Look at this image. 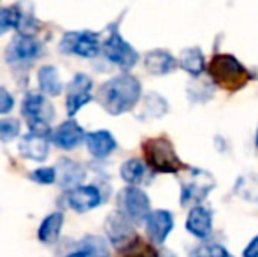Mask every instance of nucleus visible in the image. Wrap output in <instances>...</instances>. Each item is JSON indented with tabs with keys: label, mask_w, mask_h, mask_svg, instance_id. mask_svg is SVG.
Returning <instances> with one entry per match:
<instances>
[{
	"label": "nucleus",
	"mask_w": 258,
	"mask_h": 257,
	"mask_svg": "<svg viewBox=\"0 0 258 257\" xmlns=\"http://www.w3.org/2000/svg\"><path fill=\"white\" fill-rule=\"evenodd\" d=\"M32 182L41 183V185H51L56 180V169L54 168H39L30 173Z\"/></svg>",
	"instance_id": "c756f323"
},
{
	"label": "nucleus",
	"mask_w": 258,
	"mask_h": 257,
	"mask_svg": "<svg viewBox=\"0 0 258 257\" xmlns=\"http://www.w3.org/2000/svg\"><path fill=\"white\" fill-rule=\"evenodd\" d=\"M20 153L25 159H30L35 162H42L48 159L49 141L44 136H37L34 132H28L20 139Z\"/></svg>",
	"instance_id": "f3484780"
},
{
	"label": "nucleus",
	"mask_w": 258,
	"mask_h": 257,
	"mask_svg": "<svg viewBox=\"0 0 258 257\" xmlns=\"http://www.w3.org/2000/svg\"><path fill=\"white\" fill-rule=\"evenodd\" d=\"M61 227H63V215H61L60 212L49 213V215L42 220L41 226H39L37 238L44 245H53L54 241L60 238Z\"/></svg>",
	"instance_id": "aec40b11"
},
{
	"label": "nucleus",
	"mask_w": 258,
	"mask_h": 257,
	"mask_svg": "<svg viewBox=\"0 0 258 257\" xmlns=\"http://www.w3.org/2000/svg\"><path fill=\"white\" fill-rule=\"evenodd\" d=\"M143 153L151 171L176 175L179 171H188V166L176 153V148L167 137H150L143 143Z\"/></svg>",
	"instance_id": "7ed1b4c3"
},
{
	"label": "nucleus",
	"mask_w": 258,
	"mask_h": 257,
	"mask_svg": "<svg viewBox=\"0 0 258 257\" xmlns=\"http://www.w3.org/2000/svg\"><path fill=\"white\" fill-rule=\"evenodd\" d=\"M255 146L258 148V127H256V134H255Z\"/></svg>",
	"instance_id": "c9c22d12"
},
{
	"label": "nucleus",
	"mask_w": 258,
	"mask_h": 257,
	"mask_svg": "<svg viewBox=\"0 0 258 257\" xmlns=\"http://www.w3.org/2000/svg\"><path fill=\"white\" fill-rule=\"evenodd\" d=\"M37 83H39V88L44 95H51V97H56L61 93V79H60V74H58L56 67L53 65H44V67L39 69L37 72Z\"/></svg>",
	"instance_id": "412c9836"
},
{
	"label": "nucleus",
	"mask_w": 258,
	"mask_h": 257,
	"mask_svg": "<svg viewBox=\"0 0 258 257\" xmlns=\"http://www.w3.org/2000/svg\"><path fill=\"white\" fill-rule=\"evenodd\" d=\"M143 93L139 79L132 74H119L100 85L97 92L99 104L112 117L128 113L137 106Z\"/></svg>",
	"instance_id": "f257e3e1"
},
{
	"label": "nucleus",
	"mask_w": 258,
	"mask_h": 257,
	"mask_svg": "<svg viewBox=\"0 0 258 257\" xmlns=\"http://www.w3.org/2000/svg\"><path fill=\"white\" fill-rule=\"evenodd\" d=\"M188 93H190L191 100H197V102H206L213 97V86L207 81H199L194 83V85L188 88Z\"/></svg>",
	"instance_id": "cd10ccee"
},
{
	"label": "nucleus",
	"mask_w": 258,
	"mask_h": 257,
	"mask_svg": "<svg viewBox=\"0 0 258 257\" xmlns=\"http://www.w3.org/2000/svg\"><path fill=\"white\" fill-rule=\"evenodd\" d=\"M235 194L248 201H258V180L253 176H242L235 183Z\"/></svg>",
	"instance_id": "bb28decb"
},
{
	"label": "nucleus",
	"mask_w": 258,
	"mask_h": 257,
	"mask_svg": "<svg viewBox=\"0 0 258 257\" xmlns=\"http://www.w3.org/2000/svg\"><path fill=\"white\" fill-rule=\"evenodd\" d=\"M102 53L109 62L118 65L123 71L132 69L137 64V60H139V53L123 39L118 27H114V25L111 27L107 39L102 42Z\"/></svg>",
	"instance_id": "39448f33"
},
{
	"label": "nucleus",
	"mask_w": 258,
	"mask_h": 257,
	"mask_svg": "<svg viewBox=\"0 0 258 257\" xmlns=\"http://www.w3.org/2000/svg\"><path fill=\"white\" fill-rule=\"evenodd\" d=\"M67 202L74 212L86 213L102 202V194L95 185H79L69 192Z\"/></svg>",
	"instance_id": "f8f14e48"
},
{
	"label": "nucleus",
	"mask_w": 258,
	"mask_h": 257,
	"mask_svg": "<svg viewBox=\"0 0 258 257\" xmlns=\"http://www.w3.org/2000/svg\"><path fill=\"white\" fill-rule=\"evenodd\" d=\"M119 257H160V254L151 243L136 236L128 245L119 248Z\"/></svg>",
	"instance_id": "a878e982"
},
{
	"label": "nucleus",
	"mask_w": 258,
	"mask_h": 257,
	"mask_svg": "<svg viewBox=\"0 0 258 257\" xmlns=\"http://www.w3.org/2000/svg\"><path fill=\"white\" fill-rule=\"evenodd\" d=\"M79 250L85 254V257H111L107 241L100 236H93V234L83 238L79 243Z\"/></svg>",
	"instance_id": "393cba45"
},
{
	"label": "nucleus",
	"mask_w": 258,
	"mask_h": 257,
	"mask_svg": "<svg viewBox=\"0 0 258 257\" xmlns=\"http://www.w3.org/2000/svg\"><path fill=\"white\" fill-rule=\"evenodd\" d=\"M207 72H209L214 85L221 86L228 92H237V90L244 88L255 78L246 69V65L239 62L230 53H216L207 65Z\"/></svg>",
	"instance_id": "f03ea898"
},
{
	"label": "nucleus",
	"mask_w": 258,
	"mask_h": 257,
	"mask_svg": "<svg viewBox=\"0 0 258 257\" xmlns=\"http://www.w3.org/2000/svg\"><path fill=\"white\" fill-rule=\"evenodd\" d=\"M51 141L61 150H72L86 141V134L76 120H67L53 130Z\"/></svg>",
	"instance_id": "4468645a"
},
{
	"label": "nucleus",
	"mask_w": 258,
	"mask_h": 257,
	"mask_svg": "<svg viewBox=\"0 0 258 257\" xmlns=\"http://www.w3.org/2000/svg\"><path fill=\"white\" fill-rule=\"evenodd\" d=\"M13 108H14V97L6 88L0 86V115L9 113Z\"/></svg>",
	"instance_id": "2f4dec72"
},
{
	"label": "nucleus",
	"mask_w": 258,
	"mask_h": 257,
	"mask_svg": "<svg viewBox=\"0 0 258 257\" xmlns=\"http://www.w3.org/2000/svg\"><path fill=\"white\" fill-rule=\"evenodd\" d=\"M86 146L92 157L95 159H107L112 151L116 150L118 143H116L114 136L109 130H97V132L86 134Z\"/></svg>",
	"instance_id": "a211bd4d"
},
{
	"label": "nucleus",
	"mask_w": 258,
	"mask_h": 257,
	"mask_svg": "<svg viewBox=\"0 0 258 257\" xmlns=\"http://www.w3.org/2000/svg\"><path fill=\"white\" fill-rule=\"evenodd\" d=\"M184 227L191 236L199 238V240H206L213 233V213H211V210L202 204L194 206L188 213Z\"/></svg>",
	"instance_id": "2eb2a0df"
},
{
	"label": "nucleus",
	"mask_w": 258,
	"mask_h": 257,
	"mask_svg": "<svg viewBox=\"0 0 258 257\" xmlns=\"http://www.w3.org/2000/svg\"><path fill=\"white\" fill-rule=\"evenodd\" d=\"M119 212H123L134 224H143L151 213L150 197L139 187H125L118 195Z\"/></svg>",
	"instance_id": "0eeeda50"
},
{
	"label": "nucleus",
	"mask_w": 258,
	"mask_h": 257,
	"mask_svg": "<svg viewBox=\"0 0 258 257\" xmlns=\"http://www.w3.org/2000/svg\"><path fill=\"white\" fill-rule=\"evenodd\" d=\"M16 27V18H14V9H6L0 7V35H4L7 30Z\"/></svg>",
	"instance_id": "7c9ffc66"
},
{
	"label": "nucleus",
	"mask_w": 258,
	"mask_h": 257,
	"mask_svg": "<svg viewBox=\"0 0 258 257\" xmlns=\"http://www.w3.org/2000/svg\"><path fill=\"white\" fill-rule=\"evenodd\" d=\"M58 168H60L61 187H72V189H76V187H79V183L83 182V178H85V169L74 161L63 159Z\"/></svg>",
	"instance_id": "5701e85b"
},
{
	"label": "nucleus",
	"mask_w": 258,
	"mask_h": 257,
	"mask_svg": "<svg viewBox=\"0 0 258 257\" xmlns=\"http://www.w3.org/2000/svg\"><path fill=\"white\" fill-rule=\"evenodd\" d=\"M179 67L194 78H199L206 71V60L202 49L197 48V46L183 49L179 55Z\"/></svg>",
	"instance_id": "6ab92c4d"
},
{
	"label": "nucleus",
	"mask_w": 258,
	"mask_h": 257,
	"mask_svg": "<svg viewBox=\"0 0 258 257\" xmlns=\"http://www.w3.org/2000/svg\"><path fill=\"white\" fill-rule=\"evenodd\" d=\"M206 257H234L230 252L221 245H211L209 248H206Z\"/></svg>",
	"instance_id": "473e14b6"
},
{
	"label": "nucleus",
	"mask_w": 258,
	"mask_h": 257,
	"mask_svg": "<svg viewBox=\"0 0 258 257\" xmlns=\"http://www.w3.org/2000/svg\"><path fill=\"white\" fill-rule=\"evenodd\" d=\"M20 134V122L14 118H6L0 120V139L2 141H13Z\"/></svg>",
	"instance_id": "c85d7f7f"
},
{
	"label": "nucleus",
	"mask_w": 258,
	"mask_h": 257,
	"mask_svg": "<svg viewBox=\"0 0 258 257\" xmlns=\"http://www.w3.org/2000/svg\"><path fill=\"white\" fill-rule=\"evenodd\" d=\"M67 257H85V254H83L81 250H78V252H74V254H69Z\"/></svg>",
	"instance_id": "f704fd0d"
},
{
	"label": "nucleus",
	"mask_w": 258,
	"mask_h": 257,
	"mask_svg": "<svg viewBox=\"0 0 258 257\" xmlns=\"http://www.w3.org/2000/svg\"><path fill=\"white\" fill-rule=\"evenodd\" d=\"M214 185V178L204 169H188V178L181 183V206H199Z\"/></svg>",
	"instance_id": "423d86ee"
},
{
	"label": "nucleus",
	"mask_w": 258,
	"mask_h": 257,
	"mask_svg": "<svg viewBox=\"0 0 258 257\" xmlns=\"http://www.w3.org/2000/svg\"><path fill=\"white\" fill-rule=\"evenodd\" d=\"M102 49L99 41V34L93 32H69L61 37L60 52L65 55H78L83 59H93Z\"/></svg>",
	"instance_id": "6e6552de"
},
{
	"label": "nucleus",
	"mask_w": 258,
	"mask_h": 257,
	"mask_svg": "<svg viewBox=\"0 0 258 257\" xmlns=\"http://www.w3.org/2000/svg\"><path fill=\"white\" fill-rule=\"evenodd\" d=\"M21 113L27 118L30 132L44 137H49L53 134L49 124L54 118V108L48 97L39 92H28L21 104Z\"/></svg>",
	"instance_id": "20e7f679"
},
{
	"label": "nucleus",
	"mask_w": 258,
	"mask_h": 257,
	"mask_svg": "<svg viewBox=\"0 0 258 257\" xmlns=\"http://www.w3.org/2000/svg\"><path fill=\"white\" fill-rule=\"evenodd\" d=\"M148 169H150L148 164H144L141 159H128L126 162H123L119 175H121L123 182H126L132 187H137L146 180Z\"/></svg>",
	"instance_id": "4be33fe9"
},
{
	"label": "nucleus",
	"mask_w": 258,
	"mask_h": 257,
	"mask_svg": "<svg viewBox=\"0 0 258 257\" xmlns=\"http://www.w3.org/2000/svg\"><path fill=\"white\" fill-rule=\"evenodd\" d=\"M242 257H258V236L253 238L242 252Z\"/></svg>",
	"instance_id": "72a5a7b5"
},
{
	"label": "nucleus",
	"mask_w": 258,
	"mask_h": 257,
	"mask_svg": "<svg viewBox=\"0 0 258 257\" xmlns=\"http://www.w3.org/2000/svg\"><path fill=\"white\" fill-rule=\"evenodd\" d=\"M39 53H41V42L32 35L16 34L11 44L7 46V60L13 64L34 60L39 57Z\"/></svg>",
	"instance_id": "9b49d317"
},
{
	"label": "nucleus",
	"mask_w": 258,
	"mask_h": 257,
	"mask_svg": "<svg viewBox=\"0 0 258 257\" xmlns=\"http://www.w3.org/2000/svg\"><path fill=\"white\" fill-rule=\"evenodd\" d=\"M105 234H107L109 241H111L114 247L121 248L125 245H128L130 241L136 238L134 233V222L125 215L123 212H112L107 215L104 224Z\"/></svg>",
	"instance_id": "9d476101"
},
{
	"label": "nucleus",
	"mask_w": 258,
	"mask_h": 257,
	"mask_svg": "<svg viewBox=\"0 0 258 257\" xmlns=\"http://www.w3.org/2000/svg\"><path fill=\"white\" fill-rule=\"evenodd\" d=\"M144 67L150 74L165 76L179 67V59L172 57L165 49H151L144 57Z\"/></svg>",
	"instance_id": "dca6fc26"
},
{
	"label": "nucleus",
	"mask_w": 258,
	"mask_h": 257,
	"mask_svg": "<svg viewBox=\"0 0 258 257\" xmlns=\"http://www.w3.org/2000/svg\"><path fill=\"white\" fill-rule=\"evenodd\" d=\"M169 111V104L163 99L162 95L151 92L144 97V104H143V115L141 118L144 120H150V118H162L163 115Z\"/></svg>",
	"instance_id": "b1692460"
},
{
	"label": "nucleus",
	"mask_w": 258,
	"mask_h": 257,
	"mask_svg": "<svg viewBox=\"0 0 258 257\" xmlns=\"http://www.w3.org/2000/svg\"><path fill=\"white\" fill-rule=\"evenodd\" d=\"M93 81L86 74H76L74 79L67 86V97H65V108H67L69 117H76L83 106L92 100Z\"/></svg>",
	"instance_id": "1a4fd4ad"
},
{
	"label": "nucleus",
	"mask_w": 258,
	"mask_h": 257,
	"mask_svg": "<svg viewBox=\"0 0 258 257\" xmlns=\"http://www.w3.org/2000/svg\"><path fill=\"white\" fill-rule=\"evenodd\" d=\"M172 229H174V217L167 210H155L146 219L148 236L156 245H162Z\"/></svg>",
	"instance_id": "ddd939ff"
}]
</instances>
